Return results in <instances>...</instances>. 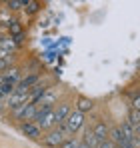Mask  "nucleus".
Returning a JSON list of instances; mask_svg holds the SVG:
<instances>
[{
	"mask_svg": "<svg viewBox=\"0 0 140 148\" xmlns=\"http://www.w3.org/2000/svg\"><path fill=\"white\" fill-rule=\"evenodd\" d=\"M34 120H36V126H38L40 130L52 128V126L56 124V120H54V108H40V110L36 112Z\"/></svg>",
	"mask_w": 140,
	"mask_h": 148,
	"instance_id": "nucleus-1",
	"label": "nucleus"
},
{
	"mask_svg": "<svg viewBox=\"0 0 140 148\" xmlns=\"http://www.w3.org/2000/svg\"><path fill=\"white\" fill-rule=\"evenodd\" d=\"M82 122H84V114L82 112H78V110H74V112H70L68 118L64 120V124H60L68 134H74L80 126H82Z\"/></svg>",
	"mask_w": 140,
	"mask_h": 148,
	"instance_id": "nucleus-2",
	"label": "nucleus"
},
{
	"mask_svg": "<svg viewBox=\"0 0 140 148\" xmlns=\"http://www.w3.org/2000/svg\"><path fill=\"white\" fill-rule=\"evenodd\" d=\"M66 134H68V132L60 126L58 130H52V132L48 134L46 138H44V142H46V146H50V148H58L64 140H68V138H66Z\"/></svg>",
	"mask_w": 140,
	"mask_h": 148,
	"instance_id": "nucleus-3",
	"label": "nucleus"
},
{
	"mask_svg": "<svg viewBox=\"0 0 140 148\" xmlns=\"http://www.w3.org/2000/svg\"><path fill=\"white\" fill-rule=\"evenodd\" d=\"M70 112H72V110H70V104H68V102L60 104V106L54 110V120H56V124H58V126H60V124H64V120L68 118Z\"/></svg>",
	"mask_w": 140,
	"mask_h": 148,
	"instance_id": "nucleus-4",
	"label": "nucleus"
},
{
	"mask_svg": "<svg viewBox=\"0 0 140 148\" xmlns=\"http://www.w3.org/2000/svg\"><path fill=\"white\" fill-rule=\"evenodd\" d=\"M108 132H110V130H108V126H106L104 122H98V124H96V126L92 128V134L96 136V138H98V140H100V142H104V140H106Z\"/></svg>",
	"mask_w": 140,
	"mask_h": 148,
	"instance_id": "nucleus-5",
	"label": "nucleus"
},
{
	"mask_svg": "<svg viewBox=\"0 0 140 148\" xmlns=\"http://www.w3.org/2000/svg\"><path fill=\"white\" fill-rule=\"evenodd\" d=\"M22 132L26 134V136H30V138H38V136H40V128H38L34 122H24L22 124Z\"/></svg>",
	"mask_w": 140,
	"mask_h": 148,
	"instance_id": "nucleus-6",
	"label": "nucleus"
},
{
	"mask_svg": "<svg viewBox=\"0 0 140 148\" xmlns=\"http://www.w3.org/2000/svg\"><path fill=\"white\" fill-rule=\"evenodd\" d=\"M84 144H86L88 148H98L102 142H100V140L92 134V130H88V132H86V136H84Z\"/></svg>",
	"mask_w": 140,
	"mask_h": 148,
	"instance_id": "nucleus-7",
	"label": "nucleus"
},
{
	"mask_svg": "<svg viewBox=\"0 0 140 148\" xmlns=\"http://www.w3.org/2000/svg\"><path fill=\"white\" fill-rule=\"evenodd\" d=\"M38 8H40V4H38V2H34V0H24V10H26V12L34 14Z\"/></svg>",
	"mask_w": 140,
	"mask_h": 148,
	"instance_id": "nucleus-8",
	"label": "nucleus"
},
{
	"mask_svg": "<svg viewBox=\"0 0 140 148\" xmlns=\"http://www.w3.org/2000/svg\"><path fill=\"white\" fill-rule=\"evenodd\" d=\"M92 108V104H90V100H86V98H80L78 100V112H86V110H90Z\"/></svg>",
	"mask_w": 140,
	"mask_h": 148,
	"instance_id": "nucleus-9",
	"label": "nucleus"
},
{
	"mask_svg": "<svg viewBox=\"0 0 140 148\" xmlns=\"http://www.w3.org/2000/svg\"><path fill=\"white\" fill-rule=\"evenodd\" d=\"M8 8L10 10H20V8H24V0H8Z\"/></svg>",
	"mask_w": 140,
	"mask_h": 148,
	"instance_id": "nucleus-10",
	"label": "nucleus"
},
{
	"mask_svg": "<svg viewBox=\"0 0 140 148\" xmlns=\"http://www.w3.org/2000/svg\"><path fill=\"white\" fill-rule=\"evenodd\" d=\"M130 124L136 128L140 126V110H132V114H130Z\"/></svg>",
	"mask_w": 140,
	"mask_h": 148,
	"instance_id": "nucleus-11",
	"label": "nucleus"
},
{
	"mask_svg": "<svg viewBox=\"0 0 140 148\" xmlns=\"http://www.w3.org/2000/svg\"><path fill=\"white\" fill-rule=\"evenodd\" d=\"M58 148H78V142H76V140H64V142H62V144H60V146Z\"/></svg>",
	"mask_w": 140,
	"mask_h": 148,
	"instance_id": "nucleus-12",
	"label": "nucleus"
},
{
	"mask_svg": "<svg viewBox=\"0 0 140 148\" xmlns=\"http://www.w3.org/2000/svg\"><path fill=\"white\" fill-rule=\"evenodd\" d=\"M12 62V56H6V58H0V70H4L8 64Z\"/></svg>",
	"mask_w": 140,
	"mask_h": 148,
	"instance_id": "nucleus-13",
	"label": "nucleus"
},
{
	"mask_svg": "<svg viewBox=\"0 0 140 148\" xmlns=\"http://www.w3.org/2000/svg\"><path fill=\"white\" fill-rule=\"evenodd\" d=\"M10 32L20 34V26H18V22H16V20H14V22H10Z\"/></svg>",
	"mask_w": 140,
	"mask_h": 148,
	"instance_id": "nucleus-14",
	"label": "nucleus"
},
{
	"mask_svg": "<svg viewBox=\"0 0 140 148\" xmlns=\"http://www.w3.org/2000/svg\"><path fill=\"white\" fill-rule=\"evenodd\" d=\"M132 108H134V110H140V94L132 100Z\"/></svg>",
	"mask_w": 140,
	"mask_h": 148,
	"instance_id": "nucleus-15",
	"label": "nucleus"
},
{
	"mask_svg": "<svg viewBox=\"0 0 140 148\" xmlns=\"http://www.w3.org/2000/svg\"><path fill=\"white\" fill-rule=\"evenodd\" d=\"M114 146H116V144H112L110 140H104V142H102V144H100L98 148H114Z\"/></svg>",
	"mask_w": 140,
	"mask_h": 148,
	"instance_id": "nucleus-16",
	"label": "nucleus"
},
{
	"mask_svg": "<svg viewBox=\"0 0 140 148\" xmlns=\"http://www.w3.org/2000/svg\"><path fill=\"white\" fill-rule=\"evenodd\" d=\"M78 148H88V146H86V144H84V142H82V144H78Z\"/></svg>",
	"mask_w": 140,
	"mask_h": 148,
	"instance_id": "nucleus-17",
	"label": "nucleus"
},
{
	"mask_svg": "<svg viewBox=\"0 0 140 148\" xmlns=\"http://www.w3.org/2000/svg\"><path fill=\"white\" fill-rule=\"evenodd\" d=\"M114 148H118V146H114Z\"/></svg>",
	"mask_w": 140,
	"mask_h": 148,
	"instance_id": "nucleus-18",
	"label": "nucleus"
}]
</instances>
